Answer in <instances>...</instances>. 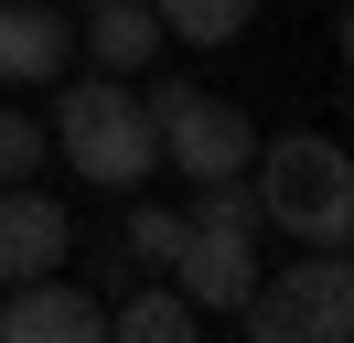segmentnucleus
Segmentation results:
<instances>
[{
	"label": "nucleus",
	"instance_id": "obj_1",
	"mask_svg": "<svg viewBox=\"0 0 354 343\" xmlns=\"http://www.w3.org/2000/svg\"><path fill=\"white\" fill-rule=\"evenodd\" d=\"M258 225L301 236V247H344L354 236V161L344 140H322V129H301V140H258Z\"/></svg>",
	"mask_w": 354,
	"mask_h": 343
},
{
	"label": "nucleus",
	"instance_id": "obj_2",
	"mask_svg": "<svg viewBox=\"0 0 354 343\" xmlns=\"http://www.w3.org/2000/svg\"><path fill=\"white\" fill-rule=\"evenodd\" d=\"M54 150L75 161V183H97V193H140L161 172V129H151V107L129 97L118 75H86V86H65V107H54V129H44Z\"/></svg>",
	"mask_w": 354,
	"mask_h": 343
},
{
	"label": "nucleus",
	"instance_id": "obj_3",
	"mask_svg": "<svg viewBox=\"0 0 354 343\" xmlns=\"http://www.w3.org/2000/svg\"><path fill=\"white\" fill-rule=\"evenodd\" d=\"M236 322L258 343H344L354 333V257L344 247H311L301 268H258L236 300Z\"/></svg>",
	"mask_w": 354,
	"mask_h": 343
},
{
	"label": "nucleus",
	"instance_id": "obj_4",
	"mask_svg": "<svg viewBox=\"0 0 354 343\" xmlns=\"http://www.w3.org/2000/svg\"><path fill=\"white\" fill-rule=\"evenodd\" d=\"M151 129H161V172H183V183H225V172L258 161V129H247L236 97H204V86H151Z\"/></svg>",
	"mask_w": 354,
	"mask_h": 343
},
{
	"label": "nucleus",
	"instance_id": "obj_5",
	"mask_svg": "<svg viewBox=\"0 0 354 343\" xmlns=\"http://www.w3.org/2000/svg\"><path fill=\"white\" fill-rule=\"evenodd\" d=\"M0 343H108V300L75 290L65 268L11 279V300H0Z\"/></svg>",
	"mask_w": 354,
	"mask_h": 343
},
{
	"label": "nucleus",
	"instance_id": "obj_6",
	"mask_svg": "<svg viewBox=\"0 0 354 343\" xmlns=\"http://www.w3.org/2000/svg\"><path fill=\"white\" fill-rule=\"evenodd\" d=\"M75 257V214L32 183H0V279H44Z\"/></svg>",
	"mask_w": 354,
	"mask_h": 343
},
{
	"label": "nucleus",
	"instance_id": "obj_7",
	"mask_svg": "<svg viewBox=\"0 0 354 343\" xmlns=\"http://www.w3.org/2000/svg\"><path fill=\"white\" fill-rule=\"evenodd\" d=\"M75 64V21L32 11V0H0V86H54Z\"/></svg>",
	"mask_w": 354,
	"mask_h": 343
},
{
	"label": "nucleus",
	"instance_id": "obj_8",
	"mask_svg": "<svg viewBox=\"0 0 354 343\" xmlns=\"http://www.w3.org/2000/svg\"><path fill=\"white\" fill-rule=\"evenodd\" d=\"M75 43H86V54L108 64V75H140V64L161 54V11H151V0H97Z\"/></svg>",
	"mask_w": 354,
	"mask_h": 343
},
{
	"label": "nucleus",
	"instance_id": "obj_9",
	"mask_svg": "<svg viewBox=\"0 0 354 343\" xmlns=\"http://www.w3.org/2000/svg\"><path fill=\"white\" fill-rule=\"evenodd\" d=\"M108 333H118V343H194L204 311H194L183 290H140V300H108Z\"/></svg>",
	"mask_w": 354,
	"mask_h": 343
},
{
	"label": "nucleus",
	"instance_id": "obj_10",
	"mask_svg": "<svg viewBox=\"0 0 354 343\" xmlns=\"http://www.w3.org/2000/svg\"><path fill=\"white\" fill-rule=\"evenodd\" d=\"M161 11V43H236L258 0H151Z\"/></svg>",
	"mask_w": 354,
	"mask_h": 343
},
{
	"label": "nucleus",
	"instance_id": "obj_11",
	"mask_svg": "<svg viewBox=\"0 0 354 343\" xmlns=\"http://www.w3.org/2000/svg\"><path fill=\"white\" fill-rule=\"evenodd\" d=\"M44 118H32V107H0V183H32V172H44Z\"/></svg>",
	"mask_w": 354,
	"mask_h": 343
},
{
	"label": "nucleus",
	"instance_id": "obj_12",
	"mask_svg": "<svg viewBox=\"0 0 354 343\" xmlns=\"http://www.w3.org/2000/svg\"><path fill=\"white\" fill-rule=\"evenodd\" d=\"M172 247H183V204H129V257L140 268H172Z\"/></svg>",
	"mask_w": 354,
	"mask_h": 343
}]
</instances>
